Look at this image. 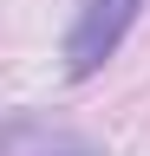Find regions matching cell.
Returning <instances> with one entry per match:
<instances>
[{"label":"cell","mask_w":150,"mask_h":156,"mask_svg":"<svg viewBox=\"0 0 150 156\" xmlns=\"http://www.w3.org/2000/svg\"><path fill=\"white\" fill-rule=\"evenodd\" d=\"M137 7L144 0H79V20H72V33H65V72L72 78H91L111 52L124 46Z\"/></svg>","instance_id":"6da1fadb"}]
</instances>
